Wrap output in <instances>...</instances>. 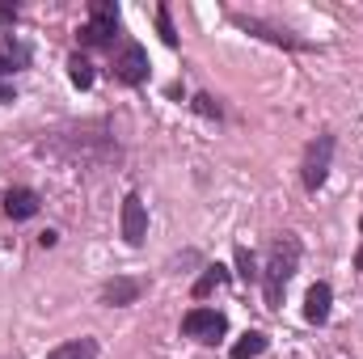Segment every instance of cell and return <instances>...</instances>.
Masks as SVG:
<instances>
[{
    "label": "cell",
    "instance_id": "cell-1",
    "mask_svg": "<svg viewBox=\"0 0 363 359\" xmlns=\"http://www.w3.org/2000/svg\"><path fill=\"white\" fill-rule=\"evenodd\" d=\"M296 267H300V237H296V233H283L271 250V263H267V304H271V309H279L283 287L291 283Z\"/></svg>",
    "mask_w": 363,
    "mask_h": 359
},
{
    "label": "cell",
    "instance_id": "cell-2",
    "mask_svg": "<svg viewBox=\"0 0 363 359\" xmlns=\"http://www.w3.org/2000/svg\"><path fill=\"white\" fill-rule=\"evenodd\" d=\"M330 161H334V136H317L313 144H308V153H304V165H300V174H304V190H321L325 178H330Z\"/></svg>",
    "mask_w": 363,
    "mask_h": 359
},
{
    "label": "cell",
    "instance_id": "cell-3",
    "mask_svg": "<svg viewBox=\"0 0 363 359\" xmlns=\"http://www.w3.org/2000/svg\"><path fill=\"white\" fill-rule=\"evenodd\" d=\"M182 330H186V338L216 343V338H224L228 321H224V313H216V309H190V313L182 317Z\"/></svg>",
    "mask_w": 363,
    "mask_h": 359
},
{
    "label": "cell",
    "instance_id": "cell-4",
    "mask_svg": "<svg viewBox=\"0 0 363 359\" xmlns=\"http://www.w3.org/2000/svg\"><path fill=\"white\" fill-rule=\"evenodd\" d=\"M118 34V9L110 4V0H97L89 9V26H85V38L97 43V47H106L110 38Z\"/></svg>",
    "mask_w": 363,
    "mask_h": 359
},
{
    "label": "cell",
    "instance_id": "cell-5",
    "mask_svg": "<svg viewBox=\"0 0 363 359\" xmlns=\"http://www.w3.org/2000/svg\"><path fill=\"white\" fill-rule=\"evenodd\" d=\"M114 77H118L123 85H144V81H148V55H144V47L127 43V47L118 51V60H114Z\"/></svg>",
    "mask_w": 363,
    "mask_h": 359
},
{
    "label": "cell",
    "instance_id": "cell-6",
    "mask_svg": "<svg viewBox=\"0 0 363 359\" xmlns=\"http://www.w3.org/2000/svg\"><path fill=\"white\" fill-rule=\"evenodd\" d=\"M123 237H127V245H144V237H148V211H144L140 194L123 199Z\"/></svg>",
    "mask_w": 363,
    "mask_h": 359
},
{
    "label": "cell",
    "instance_id": "cell-7",
    "mask_svg": "<svg viewBox=\"0 0 363 359\" xmlns=\"http://www.w3.org/2000/svg\"><path fill=\"white\" fill-rule=\"evenodd\" d=\"M140 279H127V275H118V279H110V283H101V304H110V309H123V304H135L140 300Z\"/></svg>",
    "mask_w": 363,
    "mask_h": 359
},
{
    "label": "cell",
    "instance_id": "cell-8",
    "mask_svg": "<svg viewBox=\"0 0 363 359\" xmlns=\"http://www.w3.org/2000/svg\"><path fill=\"white\" fill-rule=\"evenodd\" d=\"M4 216H9V220H34V216H38V194H34L30 186H13V190L4 194Z\"/></svg>",
    "mask_w": 363,
    "mask_h": 359
},
{
    "label": "cell",
    "instance_id": "cell-9",
    "mask_svg": "<svg viewBox=\"0 0 363 359\" xmlns=\"http://www.w3.org/2000/svg\"><path fill=\"white\" fill-rule=\"evenodd\" d=\"M330 304H334V287L330 283H313L308 296H304V317L313 326H325L330 321Z\"/></svg>",
    "mask_w": 363,
    "mask_h": 359
},
{
    "label": "cell",
    "instance_id": "cell-10",
    "mask_svg": "<svg viewBox=\"0 0 363 359\" xmlns=\"http://www.w3.org/2000/svg\"><path fill=\"white\" fill-rule=\"evenodd\" d=\"M237 26H245L250 34H262V38H271V43H283V47H304V38H296L291 30L267 26V21H258V17H241V13H237Z\"/></svg>",
    "mask_w": 363,
    "mask_h": 359
},
{
    "label": "cell",
    "instance_id": "cell-11",
    "mask_svg": "<svg viewBox=\"0 0 363 359\" xmlns=\"http://www.w3.org/2000/svg\"><path fill=\"white\" fill-rule=\"evenodd\" d=\"M47 359H97V343L93 338H72V343L55 347Z\"/></svg>",
    "mask_w": 363,
    "mask_h": 359
},
{
    "label": "cell",
    "instance_id": "cell-12",
    "mask_svg": "<svg viewBox=\"0 0 363 359\" xmlns=\"http://www.w3.org/2000/svg\"><path fill=\"white\" fill-rule=\"evenodd\" d=\"M267 351V334L262 330H250L237 347H233V359H254V355H262Z\"/></svg>",
    "mask_w": 363,
    "mask_h": 359
},
{
    "label": "cell",
    "instance_id": "cell-13",
    "mask_svg": "<svg viewBox=\"0 0 363 359\" xmlns=\"http://www.w3.org/2000/svg\"><path fill=\"white\" fill-rule=\"evenodd\" d=\"M26 60H30V51H26V47H17V43H4V47H0V77L17 72Z\"/></svg>",
    "mask_w": 363,
    "mask_h": 359
},
{
    "label": "cell",
    "instance_id": "cell-14",
    "mask_svg": "<svg viewBox=\"0 0 363 359\" xmlns=\"http://www.w3.org/2000/svg\"><path fill=\"white\" fill-rule=\"evenodd\" d=\"M68 77H72L77 89H89L93 85V64L85 60V55H72V60H68Z\"/></svg>",
    "mask_w": 363,
    "mask_h": 359
},
{
    "label": "cell",
    "instance_id": "cell-15",
    "mask_svg": "<svg viewBox=\"0 0 363 359\" xmlns=\"http://www.w3.org/2000/svg\"><path fill=\"white\" fill-rule=\"evenodd\" d=\"M224 279H228V270H224V267H207V275H203V279L194 283V300H203V296H207L211 287H220Z\"/></svg>",
    "mask_w": 363,
    "mask_h": 359
},
{
    "label": "cell",
    "instance_id": "cell-16",
    "mask_svg": "<svg viewBox=\"0 0 363 359\" xmlns=\"http://www.w3.org/2000/svg\"><path fill=\"white\" fill-rule=\"evenodd\" d=\"M237 275H241L245 283H254V279H258V263H254V254H250L245 245H237Z\"/></svg>",
    "mask_w": 363,
    "mask_h": 359
},
{
    "label": "cell",
    "instance_id": "cell-17",
    "mask_svg": "<svg viewBox=\"0 0 363 359\" xmlns=\"http://www.w3.org/2000/svg\"><path fill=\"white\" fill-rule=\"evenodd\" d=\"M157 30H161V38H165L169 47L178 43V30H174V21H169V9H165V4L157 9Z\"/></svg>",
    "mask_w": 363,
    "mask_h": 359
},
{
    "label": "cell",
    "instance_id": "cell-18",
    "mask_svg": "<svg viewBox=\"0 0 363 359\" xmlns=\"http://www.w3.org/2000/svg\"><path fill=\"white\" fill-rule=\"evenodd\" d=\"M194 110H199V114H207V118H220V106H216L207 93H199V97H194Z\"/></svg>",
    "mask_w": 363,
    "mask_h": 359
},
{
    "label": "cell",
    "instance_id": "cell-19",
    "mask_svg": "<svg viewBox=\"0 0 363 359\" xmlns=\"http://www.w3.org/2000/svg\"><path fill=\"white\" fill-rule=\"evenodd\" d=\"M0 21H17V9H4L0 4Z\"/></svg>",
    "mask_w": 363,
    "mask_h": 359
},
{
    "label": "cell",
    "instance_id": "cell-20",
    "mask_svg": "<svg viewBox=\"0 0 363 359\" xmlns=\"http://www.w3.org/2000/svg\"><path fill=\"white\" fill-rule=\"evenodd\" d=\"M4 101H13V89H9V85L0 81V106H4Z\"/></svg>",
    "mask_w": 363,
    "mask_h": 359
},
{
    "label": "cell",
    "instance_id": "cell-21",
    "mask_svg": "<svg viewBox=\"0 0 363 359\" xmlns=\"http://www.w3.org/2000/svg\"><path fill=\"white\" fill-rule=\"evenodd\" d=\"M355 270H363V250H359V254H355Z\"/></svg>",
    "mask_w": 363,
    "mask_h": 359
},
{
    "label": "cell",
    "instance_id": "cell-22",
    "mask_svg": "<svg viewBox=\"0 0 363 359\" xmlns=\"http://www.w3.org/2000/svg\"><path fill=\"white\" fill-rule=\"evenodd\" d=\"M359 228H363V220H359Z\"/></svg>",
    "mask_w": 363,
    "mask_h": 359
}]
</instances>
